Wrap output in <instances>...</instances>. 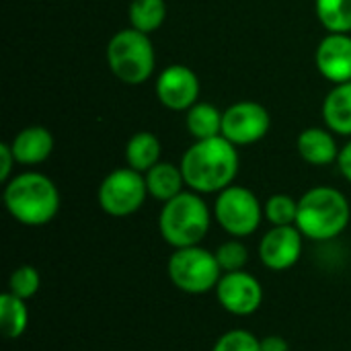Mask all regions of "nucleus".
<instances>
[{
	"instance_id": "obj_2",
	"label": "nucleus",
	"mask_w": 351,
	"mask_h": 351,
	"mask_svg": "<svg viewBox=\"0 0 351 351\" xmlns=\"http://www.w3.org/2000/svg\"><path fill=\"white\" fill-rule=\"evenodd\" d=\"M2 202L14 222L29 228H39L58 216L62 197L51 177L29 169L16 173L4 183Z\"/></svg>"
},
{
	"instance_id": "obj_29",
	"label": "nucleus",
	"mask_w": 351,
	"mask_h": 351,
	"mask_svg": "<svg viewBox=\"0 0 351 351\" xmlns=\"http://www.w3.org/2000/svg\"><path fill=\"white\" fill-rule=\"evenodd\" d=\"M261 351H290V343L282 335H267L261 339Z\"/></svg>"
},
{
	"instance_id": "obj_25",
	"label": "nucleus",
	"mask_w": 351,
	"mask_h": 351,
	"mask_svg": "<svg viewBox=\"0 0 351 351\" xmlns=\"http://www.w3.org/2000/svg\"><path fill=\"white\" fill-rule=\"evenodd\" d=\"M41 288V276L37 271V267L33 265H19L16 269H12L10 278H8V290L10 294L23 298V300H31L33 296H37Z\"/></svg>"
},
{
	"instance_id": "obj_15",
	"label": "nucleus",
	"mask_w": 351,
	"mask_h": 351,
	"mask_svg": "<svg viewBox=\"0 0 351 351\" xmlns=\"http://www.w3.org/2000/svg\"><path fill=\"white\" fill-rule=\"evenodd\" d=\"M298 156L311 167H329L337 162L341 146L335 140V134L325 125L304 128L296 138Z\"/></svg>"
},
{
	"instance_id": "obj_17",
	"label": "nucleus",
	"mask_w": 351,
	"mask_h": 351,
	"mask_svg": "<svg viewBox=\"0 0 351 351\" xmlns=\"http://www.w3.org/2000/svg\"><path fill=\"white\" fill-rule=\"evenodd\" d=\"M144 179L148 195L160 204H167L187 189L181 165H175L171 160H160L158 165H154L148 173H144Z\"/></svg>"
},
{
	"instance_id": "obj_1",
	"label": "nucleus",
	"mask_w": 351,
	"mask_h": 351,
	"mask_svg": "<svg viewBox=\"0 0 351 351\" xmlns=\"http://www.w3.org/2000/svg\"><path fill=\"white\" fill-rule=\"evenodd\" d=\"M181 171L187 189L199 195H218L222 189L234 185L241 154L239 146L228 142L224 136L193 140V144L181 156Z\"/></svg>"
},
{
	"instance_id": "obj_26",
	"label": "nucleus",
	"mask_w": 351,
	"mask_h": 351,
	"mask_svg": "<svg viewBox=\"0 0 351 351\" xmlns=\"http://www.w3.org/2000/svg\"><path fill=\"white\" fill-rule=\"evenodd\" d=\"M212 351H261V339L247 329H230L216 339Z\"/></svg>"
},
{
	"instance_id": "obj_24",
	"label": "nucleus",
	"mask_w": 351,
	"mask_h": 351,
	"mask_svg": "<svg viewBox=\"0 0 351 351\" xmlns=\"http://www.w3.org/2000/svg\"><path fill=\"white\" fill-rule=\"evenodd\" d=\"M214 253H216L222 274L241 271L249 265V259H251L249 247L243 243V239H228L222 245H218V249Z\"/></svg>"
},
{
	"instance_id": "obj_23",
	"label": "nucleus",
	"mask_w": 351,
	"mask_h": 351,
	"mask_svg": "<svg viewBox=\"0 0 351 351\" xmlns=\"http://www.w3.org/2000/svg\"><path fill=\"white\" fill-rule=\"evenodd\" d=\"M263 214L269 226H296L298 199L290 193H274L265 199Z\"/></svg>"
},
{
	"instance_id": "obj_22",
	"label": "nucleus",
	"mask_w": 351,
	"mask_h": 351,
	"mask_svg": "<svg viewBox=\"0 0 351 351\" xmlns=\"http://www.w3.org/2000/svg\"><path fill=\"white\" fill-rule=\"evenodd\" d=\"M315 14L327 33H351V0H315Z\"/></svg>"
},
{
	"instance_id": "obj_27",
	"label": "nucleus",
	"mask_w": 351,
	"mask_h": 351,
	"mask_svg": "<svg viewBox=\"0 0 351 351\" xmlns=\"http://www.w3.org/2000/svg\"><path fill=\"white\" fill-rule=\"evenodd\" d=\"M14 167H16V158L12 154L10 142H2L0 144V183L2 185L16 175L14 173Z\"/></svg>"
},
{
	"instance_id": "obj_7",
	"label": "nucleus",
	"mask_w": 351,
	"mask_h": 351,
	"mask_svg": "<svg viewBox=\"0 0 351 351\" xmlns=\"http://www.w3.org/2000/svg\"><path fill=\"white\" fill-rule=\"evenodd\" d=\"M214 220L230 239H247L253 237L265 214L263 204L257 193L245 185H230L222 189L214 199Z\"/></svg>"
},
{
	"instance_id": "obj_4",
	"label": "nucleus",
	"mask_w": 351,
	"mask_h": 351,
	"mask_svg": "<svg viewBox=\"0 0 351 351\" xmlns=\"http://www.w3.org/2000/svg\"><path fill=\"white\" fill-rule=\"evenodd\" d=\"M214 212L204 195L185 189L177 197L162 204L158 212L160 239L173 249L202 245L212 228Z\"/></svg>"
},
{
	"instance_id": "obj_19",
	"label": "nucleus",
	"mask_w": 351,
	"mask_h": 351,
	"mask_svg": "<svg viewBox=\"0 0 351 351\" xmlns=\"http://www.w3.org/2000/svg\"><path fill=\"white\" fill-rule=\"evenodd\" d=\"M222 115L216 105L208 101H197L191 109L185 111V128L193 140H208L222 136Z\"/></svg>"
},
{
	"instance_id": "obj_10",
	"label": "nucleus",
	"mask_w": 351,
	"mask_h": 351,
	"mask_svg": "<svg viewBox=\"0 0 351 351\" xmlns=\"http://www.w3.org/2000/svg\"><path fill=\"white\" fill-rule=\"evenodd\" d=\"M202 82L193 68L185 64H169L154 82V95L156 101L173 111V113H185L199 101Z\"/></svg>"
},
{
	"instance_id": "obj_12",
	"label": "nucleus",
	"mask_w": 351,
	"mask_h": 351,
	"mask_svg": "<svg viewBox=\"0 0 351 351\" xmlns=\"http://www.w3.org/2000/svg\"><path fill=\"white\" fill-rule=\"evenodd\" d=\"M304 241L306 239L296 226H271L257 247L261 265L274 274L292 269L302 259Z\"/></svg>"
},
{
	"instance_id": "obj_3",
	"label": "nucleus",
	"mask_w": 351,
	"mask_h": 351,
	"mask_svg": "<svg viewBox=\"0 0 351 351\" xmlns=\"http://www.w3.org/2000/svg\"><path fill=\"white\" fill-rule=\"evenodd\" d=\"M351 222V206L346 193L331 185H317L298 197L296 228L306 241L329 243L339 239Z\"/></svg>"
},
{
	"instance_id": "obj_11",
	"label": "nucleus",
	"mask_w": 351,
	"mask_h": 351,
	"mask_svg": "<svg viewBox=\"0 0 351 351\" xmlns=\"http://www.w3.org/2000/svg\"><path fill=\"white\" fill-rule=\"evenodd\" d=\"M214 292L218 304L232 317L255 315L265 298L261 282L247 269L222 274Z\"/></svg>"
},
{
	"instance_id": "obj_20",
	"label": "nucleus",
	"mask_w": 351,
	"mask_h": 351,
	"mask_svg": "<svg viewBox=\"0 0 351 351\" xmlns=\"http://www.w3.org/2000/svg\"><path fill=\"white\" fill-rule=\"evenodd\" d=\"M0 329L6 339H19L29 329V306L27 300L4 292L0 296Z\"/></svg>"
},
{
	"instance_id": "obj_16",
	"label": "nucleus",
	"mask_w": 351,
	"mask_h": 351,
	"mask_svg": "<svg viewBox=\"0 0 351 351\" xmlns=\"http://www.w3.org/2000/svg\"><path fill=\"white\" fill-rule=\"evenodd\" d=\"M323 125L335 136L351 138V82L333 84L321 105Z\"/></svg>"
},
{
	"instance_id": "obj_5",
	"label": "nucleus",
	"mask_w": 351,
	"mask_h": 351,
	"mask_svg": "<svg viewBox=\"0 0 351 351\" xmlns=\"http://www.w3.org/2000/svg\"><path fill=\"white\" fill-rule=\"evenodd\" d=\"M105 60L109 72L128 86L148 82L156 70V49L150 35L132 27L111 35L105 47Z\"/></svg>"
},
{
	"instance_id": "obj_28",
	"label": "nucleus",
	"mask_w": 351,
	"mask_h": 351,
	"mask_svg": "<svg viewBox=\"0 0 351 351\" xmlns=\"http://www.w3.org/2000/svg\"><path fill=\"white\" fill-rule=\"evenodd\" d=\"M337 169H339V173H341V177L348 181L351 185V138L341 146V150H339V156H337Z\"/></svg>"
},
{
	"instance_id": "obj_21",
	"label": "nucleus",
	"mask_w": 351,
	"mask_h": 351,
	"mask_svg": "<svg viewBox=\"0 0 351 351\" xmlns=\"http://www.w3.org/2000/svg\"><path fill=\"white\" fill-rule=\"evenodd\" d=\"M167 21L165 0H132L128 6V23L132 29L146 35L158 31Z\"/></svg>"
},
{
	"instance_id": "obj_8",
	"label": "nucleus",
	"mask_w": 351,
	"mask_h": 351,
	"mask_svg": "<svg viewBox=\"0 0 351 351\" xmlns=\"http://www.w3.org/2000/svg\"><path fill=\"white\" fill-rule=\"evenodd\" d=\"M148 197L144 173H138L130 167H119L107 173L97 189L99 208L111 218L134 216L142 210Z\"/></svg>"
},
{
	"instance_id": "obj_14",
	"label": "nucleus",
	"mask_w": 351,
	"mask_h": 351,
	"mask_svg": "<svg viewBox=\"0 0 351 351\" xmlns=\"http://www.w3.org/2000/svg\"><path fill=\"white\" fill-rule=\"evenodd\" d=\"M53 146H56L53 134L45 125H27L21 132H16V136L10 140V148L16 158V165L27 169H35L43 165L51 156Z\"/></svg>"
},
{
	"instance_id": "obj_9",
	"label": "nucleus",
	"mask_w": 351,
	"mask_h": 351,
	"mask_svg": "<svg viewBox=\"0 0 351 351\" xmlns=\"http://www.w3.org/2000/svg\"><path fill=\"white\" fill-rule=\"evenodd\" d=\"M271 128V115L265 105L245 99L224 109L222 136L234 146H251L261 142Z\"/></svg>"
},
{
	"instance_id": "obj_13",
	"label": "nucleus",
	"mask_w": 351,
	"mask_h": 351,
	"mask_svg": "<svg viewBox=\"0 0 351 351\" xmlns=\"http://www.w3.org/2000/svg\"><path fill=\"white\" fill-rule=\"evenodd\" d=\"M315 64L331 84L351 82V33H327L315 49Z\"/></svg>"
},
{
	"instance_id": "obj_18",
	"label": "nucleus",
	"mask_w": 351,
	"mask_h": 351,
	"mask_svg": "<svg viewBox=\"0 0 351 351\" xmlns=\"http://www.w3.org/2000/svg\"><path fill=\"white\" fill-rule=\"evenodd\" d=\"M123 158L125 167L138 171V173H148L154 165L162 160V144L156 134L140 130L130 136L123 148Z\"/></svg>"
},
{
	"instance_id": "obj_6",
	"label": "nucleus",
	"mask_w": 351,
	"mask_h": 351,
	"mask_svg": "<svg viewBox=\"0 0 351 351\" xmlns=\"http://www.w3.org/2000/svg\"><path fill=\"white\" fill-rule=\"evenodd\" d=\"M167 274L171 284L189 296H204L214 292L222 278L216 253L202 245L173 249L167 261Z\"/></svg>"
}]
</instances>
